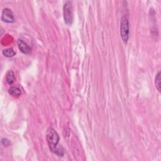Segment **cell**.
Wrapping results in <instances>:
<instances>
[{
    "instance_id": "2",
    "label": "cell",
    "mask_w": 161,
    "mask_h": 161,
    "mask_svg": "<svg viewBox=\"0 0 161 161\" xmlns=\"http://www.w3.org/2000/svg\"><path fill=\"white\" fill-rule=\"evenodd\" d=\"M120 35L123 42L126 43L129 37V21L126 17L123 16L120 21Z\"/></svg>"
},
{
    "instance_id": "5",
    "label": "cell",
    "mask_w": 161,
    "mask_h": 161,
    "mask_svg": "<svg viewBox=\"0 0 161 161\" xmlns=\"http://www.w3.org/2000/svg\"><path fill=\"white\" fill-rule=\"evenodd\" d=\"M17 45L19 50L24 54H30L31 52V48L23 40L19 39L17 41Z\"/></svg>"
},
{
    "instance_id": "4",
    "label": "cell",
    "mask_w": 161,
    "mask_h": 161,
    "mask_svg": "<svg viewBox=\"0 0 161 161\" xmlns=\"http://www.w3.org/2000/svg\"><path fill=\"white\" fill-rule=\"evenodd\" d=\"M1 20L6 23H13L14 21V18L13 12L10 9L5 8L2 11Z\"/></svg>"
},
{
    "instance_id": "10",
    "label": "cell",
    "mask_w": 161,
    "mask_h": 161,
    "mask_svg": "<svg viewBox=\"0 0 161 161\" xmlns=\"http://www.w3.org/2000/svg\"><path fill=\"white\" fill-rule=\"evenodd\" d=\"M1 143L4 146H6V147L8 146L10 144V142L6 138H3L1 140Z\"/></svg>"
},
{
    "instance_id": "3",
    "label": "cell",
    "mask_w": 161,
    "mask_h": 161,
    "mask_svg": "<svg viewBox=\"0 0 161 161\" xmlns=\"http://www.w3.org/2000/svg\"><path fill=\"white\" fill-rule=\"evenodd\" d=\"M63 13L65 23L70 25L72 24L73 21V8L72 2L66 1L63 7Z\"/></svg>"
},
{
    "instance_id": "1",
    "label": "cell",
    "mask_w": 161,
    "mask_h": 161,
    "mask_svg": "<svg viewBox=\"0 0 161 161\" xmlns=\"http://www.w3.org/2000/svg\"><path fill=\"white\" fill-rule=\"evenodd\" d=\"M46 138L50 150L54 153L59 156L64 155V150L62 147H58L59 142V136L57 131L52 128H48L46 133Z\"/></svg>"
},
{
    "instance_id": "9",
    "label": "cell",
    "mask_w": 161,
    "mask_h": 161,
    "mask_svg": "<svg viewBox=\"0 0 161 161\" xmlns=\"http://www.w3.org/2000/svg\"><path fill=\"white\" fill-rule=\"evenodd\" d=\"M155 86L157 89L158 91L159 92H160V72L159 71L155 78Z\"/></svg>"
},
{
    "instance_id": "7",
    "label": "cell",
    "mask_w": 161,
    "mask_h": 161,
    "mask_svg": "<svg viewBox=\"0 0 161 161\" xmlns=\"http://www.w3.org/2000/svg\"><path fill=\"white\" fill-rule=\"evenodd\" d=\"M3 55L6 57H12L16 54V52L13 50V48H8L4 49L2 52Z\"/></svg>"
},
{
    "instance_id": "6",
    "label": "cell",
    "mask_w": 161,
    "mask_h": 161,
    "mask_svg": "<svg viewBox=\"0 0 161 161\" xmlns=\"http://www.w3.org/2000/svg\"><path fill=\"white\" fill-rule=\"evenodd\" d=\"M6 80L7 83L9 85L12 84L14 82L15 77H14V72H13V70H9L7 72L6 75Z\"/></svg>"
},
{
    "instance_id": "8",
    "label": "cell",
    "mask_w": 161,
    "mask_h": 161,
    "mask_svg": "<svg viewBox=\"0 0 161 161\" xmlns=\"http://www.w3.org/2000/svg\"><path fill=\"white\" fill-rule=\"evenodd\" d=\"M8 92L14 97H18L21 94V90L17 87H11L9 89Z\"/></svg>"
}]
</instances>
